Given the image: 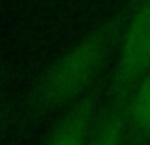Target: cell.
I'll return each instance as SVG.
<instances>
[{
  "label": "cell",
  "mask_w": 150,
  "mask_h": 145,
  "mask_svg": "<svg viewBox=\"0 0 150 145\" xmlns=\"http://www.w3.org/2000/svg\"><path fill=\"white\" fill-rule=\"evenodd\" d=\"M132 0L117 11L101 27L88 32L64 55H60L41 76L34 89V104L42 112L76 103L87 94L110 53L122 37Z\"/></svg>",
  "instance_id": "cell-1"
},
{
  "label": "cell",
  "mask_w": 150,
  "mask_h": 145,
  "mask_svg": "<svg viewBox=\"0 0 150 145\" xmlns=\"http://www.w3.org/2000/svg\"><path fill=\"white\" fill-rule=\"evenodd\" d=\"M150 71V0H132L118 41L110 103L127 104L139 80Z\"/></svg>",
  "instance_id": "cell-2"
},
{
  "label": "cell",
  "mask_w": 150,
  "mask_h": 145,
  "mask_svg": "<svg viewBox=\"0 0 150 145\" xmlns=\"http://www.w3.org/2000/svg\"><path fill=\"white\" fill-rule=\"evenodd\" d=\"M96 94L88 92L72 103L69 112L60 119L44 145H88L94 131Z\"/></svg>",
  "instance_id": "cell-3"
},
{
  "label": "cell",
  "mask_w": 150,
  "mask_h": 145,
  "mask_svg": "<svg viewBox=\"0 0 150 145\" xmlns=\"http://www.w3.org/2000/svg\"><path fill=\"white\" fill-rule=\"evenodd\" d=\"M127 133L129 145L150 143V71L139 80L127 104Z\"/></svg>",
  "instance_id": "cell-4"
},
{
  "label": "cell",
  "mask_w": 150,
  "mask_h": 145,
  "mask_svg": "<svg viewBox=\"0 0 150 145\" xmlns=\"http://www.w3.org/2000/svg\"><path fill=\"white\" fill-rule=\"evenodd\" d=\"M88 145H129L125 104H108L101 122L90 134Z\"/></svg>",
  "instance_id": "cell-5"
}]
</instances>
